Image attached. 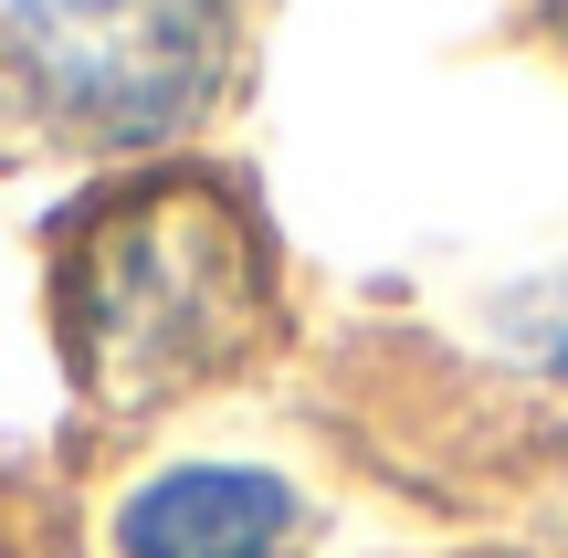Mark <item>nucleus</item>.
I'll return each mask as SVG.
<instances>
[{"instance_id": "7ed1b4c3", "label": "nucleus", "mask_w": 568, "mask_h": 558, "mask_svg": "<svg viewBox=\"0 0 568 558\" xmlns=\"http://www.w3.org/2000/svg\"><path fill=\"white\" fill-rule=\"evenodd\" d=\"M105 538H116V558H284L305 538V496L274 464L180 454L116 496Z\"/></svg>"}, {"instance_id": "20e7f679", "label": "nucleus", "mask_w": 568, "mask_h": 558, "mask_svg": "<svg viewBox=\"0 0 568 558\" xmlns=\"http://www.w3.org/2000/svg\"><path fill=\"white\" fill-rule=\"evenodd\" d=\"M527 21H537V32H548L558 53H568V0H527Z\"/></svg>"}, {"instance_id": "f03ea898", "label": "nucleus", "mask_w": 568, "mask_h": 558, "mask_svg": "<svg viewBox=\"0 0 568 558\" xmlns=\"http://www.w3.org/2000/svg\"><path fill=\"white\" fill-rule=\"evenodd\" d=\"M0 53L32 116L74 148H169L222 105L243 63V0H11Z\"/></svg>"}, {"instance_id": "f257e3e1", "label": "nucleus", "mask_w": 568, "mask_h": 558, "mask_svg": "<svg viewBox=\"0 0 568 558\" xmlns=\"http://www.w3.org/2000/svg\"><path fill=\"white\" fill-rule=\"evenodd\" d=\"M284 327L264 211L211 169H148L63 222L53 348L95 412H159L253 369Z\"/></svg>"}]
</instances>
